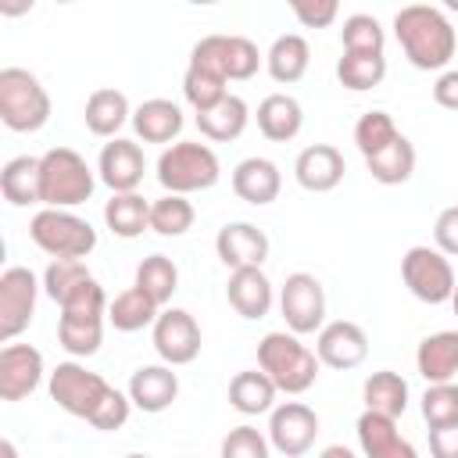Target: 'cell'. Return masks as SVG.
Segmentation results:
<instances>
[{
	"label": "cell",
	"instance_id": "obj_26",
	"mask_svg": "<svg viewBox=\"0 0 458 458\" xmlns=\"http://www.w3.org/2000/svg\"><path fill=\"white\" fill-rule=\"evenodd\" d=\"M254 118H258V132H261L268 143H290V140L304 129V107H301V100L290 97V93H268V97L258 104Z\"/></svg>",
	"mask_w": 458,
	"mask_h": 458
},
{
	"label": "cell",
	"instance_id": "obj_51",
	"mask_svg": "<svg viewBox=\"0 0 458 458\" xmlns=\"http://www.w3.org/2000/svg\"><path fill=\"white\" fill-rule=\"evenodd\" d=\"M315 458H358L351 447H344V444H329V447H322Z\"/></svg>",
	"mask_w": 458,
	"mask_h": 458
},
{
	"label": "cell",
	"instance_id": "obj_55",
	"mask_svg": "<svg viewBox=\"0 0 458 458\" xmlns=\"http://www.w3.org/2000/svg\"><path fill=\"white\" fill-rule=\"evenodd\" d=\"M447 11H458V0H447Z\"/></svg>",
	"mask_w": 458,
	"mask_h": 458
},
{
	"label": "cell",
	"instance_id": "obj_9",
	"mask_svg": "<svg viewBox=\"0 0 458 458\" xmlns=\"http://www.w3.org/2000/svg\"><path fill=\"white\" fill-rule=\"evenodd\" d=\"M261 61H265V57H261V50H258L254 39H247V36H218V32H215V36H204V39L193 43L186 64L211 68V72H218L225 82H247V79L258 75Z\"/></svg>",
	"mask_w": 458,
	"mask_h": 458
},
{
	"label": "cell",
	"instance_id": "obj_16",
	"mask_svg": "<svg viewBox=\"0 0 458 458\" xmlns=\"http://www.w3.org/2000/svg\"><path fill=\"white\" fill-rule=\"evenodd\" d=\"M315 354L326 369H336V372H347V369H358L365 358H369V336L358 322L351 318H336V322H326L315 336Z\"/></svg>",
	"mask_w": 458,
	"mask_h": 458
},
{
	"label": "cell",
	"instance_id": "obj_23",
	"mask_svg": "<svg viewBox=\"0 0 458 458\" xmlns=\"http://www.w3.org/2000/svg\"><path fill=\"white\" fill-rule=\"evenodd\" d=\"M283 190V172L276 161L268 157H243L236 168H233V193L243 200V204H254V208H265L279 197Z\"/></svg>",
	"mask_w": 458,
	"mask_h": 458
},
{
	"label": "cell",
	"instance_id": "obj_24",
	"mask_svg": "<svg viewBox=\"0 0 458 458\" xmlns=\"http://www.w3.org/2000/svg\"><path fill=\"white\" fill-rule=\"evenodd\" d=\"M415 369L426 383H454L458 376V329H440L419 340Z\"/></svg>",
	"mask_w": 458,
	"mask_h": 458
},
{
	"label": "cell",
	"instance_id": "obj_8",
	"mask_svg": "<svg viewBox=\"0 0 458 458\" xmlns=\"http://www.w3.org/2000/svg\"><path fill=\"white\" fill-rule=\"evenodd\" d=\"M401 279L408 293L422 304H451V293L458 286V276L451 268V258L440 254L437 247L415 243L401 258Z\"/></svg>",
	"mask_w": 458,
	"mask_h": 458
},
{
	"label": "cell",
	"instance_id": "obj_22",
	"mask_svg": "<svg viewBox=\"0 0 458 458\" xmlns=\"http://www.w3.org/2000/svg\"><path fill=\"white\" fill-rule=\"evenodd\" d=\"M132 132H136V140H143V143H179V132H182V125H186V118H182V107L175 104V100H168V97H150V100H143L140 107H132Z\"/></svg>",
	"mask_w": 458,
	"mask_h": 458
},
{
	"label": "cell",
	"instance_id": "obj_35",
	"mask_svg": "<svg viewBox=\"0 0 458 458\" xmlns=\"http://www.w3.org/2000/svg\"><path fill=\"white\" fill-rule=\"evenodd\" d=\"M132 286L143 290L157 308H165L172 301V293L179 290V265L165 254H150L136 265V276H132Z\"/></svg>",
	"mask_w": 458,
	"mask_h": 458
},
{
	"label": "cell",
	"instance_id": "obj_44",
	"mask_svg": "<svg viewBox=\"0 0 458 458\" xmlns=\"http://www.w3.org/2000/svg\"><path fill=\"white\" fill-rule=\"evenodd\" d=\"M268 454H272L268 433H261L258 426H247V422L233 426L218 447V458H268Z\"/></svg>",
	"mask_w": 458,
	"mask_h": 458
},
{
	"label": "cell",
	"instance_id": "obj_37",
	"mask_svg": "<svg viewBox=\"0 0 458 458\" xmlns=\"http://www.w3.org/2000/svg\"><path fill=\"white\" fill-rule=\"evenodd\" d=\"M336 79L351 93L376 89L386 79V57L383 54H340L336 61Z\"/></svg>",
	"mask_w": 458,
	"mask_h": 458
},
{
	"label": "cell",
	"instance_id": "obj_41",
	"mask_svg": "<svg viewBox=\"0 0 458 458\" xmlns=\"http://www.w3.org/2000/svg\"><path fill=\"white\" fill-rule=\"evenodd\" d=\"M344 54H383L386 50V29L372 14H351L340 29Z\"/></svg>",
	"mask_w": 458,
	"mask_h": 458
},
{
	"label": "cell",
	"instance_id": "obj_11",
	"mask_svg": "<svg viewBox=\"0 0 458 458\" xmlns=\"http://www.w3.org/2000/svg\"><path fill=\"white\" fill-rule=\"evenodd\" d=\"M279 315L290 333L308 336L326 326V290L311 272H290L279 286Z\"/></svg>",
	"mask_w": 458,
	"mask_h": 458
},
{
	"label": "cell",
	"instance_id": "obj_32",
	"mask_svg": "<svg viewBox=\"0 0 458 458\" xmlns=\"http://www.w3.org/2000/svg\"><path fill=\"white\" fill-rule=\"evenodd\" d=\"M104 225L118 240L143 236V229H150V200L143 193H111L104 204Z\"/></svg>",
	"mask_w": 458,
	"mask_h": 458
},
{
	"label": "cell",
	"instance_id": "obj_45",
	"mask_svg": "<svg viewBox=\"0 0 458 458\" xmlns=\"http://www.w3.org/2000/svg\"><path fill=\"white\" fill-rule=\"evenodd\" d=\"M129 415H132V401H129V394L111 386V390H107V397L100 401V408L93 411L89 426H93V429H100V433H114V429H122V426L129 422Z\"/></svg>",
	"mask_w": 458,
	"mask_h": 458
},
{
	"label": "cell",
	"instance_id": "obj_15",
	"mask_svg": "<svg viewBox=\"0 0 458 458\" xmlns=\"http://www.w3.org/2000/svg\"><path fill=\"white\" fill-rule=\"evenodd\" d=\"M143 172H147V157H143V150H140L136 140L114 136L111 143L100 147L97 179H100L111 193H136L140 182H143Z\"/></svg>",
	"mask_w": 458,
	"mask_h": 458
},
{
	"label": "cell",
	"instance_id": "obj_50",
	"mask_svg": "<svg viewBox=\"0 0 458 458\" xmlns=\"http://www.w3.org/2000/svg\"><path fill=\"white\" fill-rule=\"evenodd\" d=\"M369 458H419V451H415V444L411 440H394L390 447H383V451H376V454H369Z\"/></svg>",
	"mask_w": 458,
	"mask_h": 458
},
{
	"label": "cell",
	"instance_id": "obj_14",
	"mask_svg": "<svg viewBox=\"0 0 458 458\" xmlns=\"http://www.w3.org/2000/svg\"><path fill=\"white\" fill-rule=\"evenodd\" d=\"M318 415L304 401H283L268 411V444L283 458H301L315 447Z\"/></svg>",
	"mask_w": 458,
	"mask_h": 458
},
{
	"label": "cell",
	"instance_id": "obj_12",
	"mask_svg": "<svg viewBox=\"0 0 458 458\" xmlns=\"http://www.w3.org/2000/svg\"><path fill=\"white\" fill-rule=\"evenodd\" d=\"M39 290H43V283L25 265H11L0 272V340L4 344H14V336H21L29 329V322L36 315Z\"/></svg>",
	"mask_w": 458,
	"mask_h": 458
},
{
	"label": "cell",
	"instance_id": "obj_4",
	"mask_svg": "<svg viewBox=\"0 0 458 458\" xmlns=\"http://www.w3.org/2000/svg\"><path fill=\"white\" fill-rule=\"evenodd\" d=\"M154 175H157V182H161L165 193L190 197V193L211 190L222 179V161H218V154L208 143H200V140H179V143H172V147L161 150Z\"/></svg>",
	"mask_w": 458,
	"mask_h": 458
},
{
	"label": "cell",
	"instance_id": "obj_20",
	"mask_svg": "<svg viewBox=\"0 0 458 458\" xmlns=\"http://www.w3.org/2000/svg\"><path fill=\"white\" fill-rule=\"evenodd\" d=\"M344 172H347L344 154L333 143H311L293 161V179L308 193H329V190H336L344 182Z\"/></svg>",
	"mask_w": 458,
	"mask_h": 458
},
{
	"label": "cell",
	"instance_id": "obj_27",
	"mask_svg": "<svg viewBox=\"0 0 458 458\" xmlns=\"http://www.w3.org/2000/svg\"><path fill=\"white\" fill-rule=\"evenodd\" d=\"M308 64H311V47H308V39L301 32L276 36L272 47H268V54H265V68H268L272 82H279V86L301 82L304 72H308Z\"/></svg>",
	"mask_w": 458,
	"mask_h": 458
},
{
	"label": "cell",
	"instance_id": "obj_13",
	"mask_svg": "<svg viewBox=\"0 0 458 458\" xmlns=\"http://www.w3.org/2000/svg\"><path fill=\"white\" fill-rule=\"evenodd\" d=\"M150 340H154L157 358L165 365H172V369L197 361V354L204 347L200 326H197V318L186 308H165L157 315V322L150 326Z\"/></svg>",
	"mask_w": 458,
	"mask_h": 458
},
{
	"label": "cell",
	"instance_id": "obj_17",
	"mask_svg": "<svg viewBox=\"0 0 458 458\" xmlns=\"http://www.w3.org/2000/svg\"><path fill=\"white\" fill-rule=\"evenodd\" d=\"M47 376L43 351L32 344H4L0 351V401L29 397Z\"/></svg>",
	"mask_w": 458,
	"mask_h": 458
},
{
	"label": "cell",
	"instance_id": "obj_25",
	"mask_svg": "<svg viewBox=\"0 0 458 458\" xmlns=\"http://www.w3.org/2000/svg\"><path fill=\"white\" fill-rule=\"evenodd\" d=\"M82 122L93 136L100 140H114L122 132L125 122H132V107H129V97L114 86H100L86 97V107H82Z\"/></svg>",
	"mask_w": 458,
	"mask_h": 458
},
{
	"label": "cell",
	"instance_id": "obj_28",
	"mask_svg": "<svg viewBox=\"0 0 458 458\" xmlns=\"http://www.w3.org/2000/svg\"><path fill=\"white\" fill-rule=\"evenodd\" d=\"M0 193L11 208L43 204V182H39V157L18 154L0 168Z\"/></svg>",
	"mask_w": 458,
	"mask_h": 458
},
{
	"label": "cell",
	"instance_id": "obj_21",
	"mask_svg": "<svg viewBox=\"0 0 458 458\" xmlns=\"http://www.w3.org/2000/svg\"><path fill=\"white\" fill-rule=\"evenodd\" d=\"M225 301L229 308L240 315V318H265L276 304V286L272 279L261 272V268H236L229 272V283H225Z\"/></svg>",
	"mask_w": 458,
	"mask_h": 458
},
{
	"label": "cell",
	"instance_id": "obj_33",
	"mask_svg": "<svg viewBox=\"0 0 458 458\" xmlns=\"http://www.w3.org/2000/svg\"><path fill=\"white\" fill-rule=\"evenodd\" d=\"M161 311H165V308H157L143 290L129 286V290H122V293L111 297V304H107V322H111L118 333H140V329L154 326Z\"/></svg>",
	"mask_w": 458,
	"mask_h": 458
},
{
	"label": "cell",
	"instance_id": "obj_3",
	"mask_svg": "<svg viewBox=\"0 0 458 458\" xmlns=\"http://www.w3.org/2000/svg\"><path fill=\"white\" fill-rule=\"evenodd\" d=\"M107 293L97 279H86L57 315V344L72 358H89L104 344V322H107Z\"/></svg>",
	"mask_w": 458,
	"mask_h": 458
},
{
	"label": "cell",
	"instance_id": "obj_10",
	"mask_svg": "<svg viewBox=\"0 0 458 458\" xmlns=\"http://www.w3.org/2000/svg\"><path fill=\"white\" fill-rule=\"evenodd\" d=\"M47 390H50V401L61 411L89 422L93 411L100 408V401L107 397L111 383L100 372H89L82 361H57V369L47 379Z\"/></svg>",
	"mask_w": 458,
	"mask_h": 458
},
{
	"label": "cell",
	"instance_id": "obj_38",
	"mask_svg": "<svg viewBox=\"0 0 458 458\" xmlns=\"http://www.w3.org/2000/svg\"><path fill=\"white\" fill-rule=\"evenodd\" d=\"M197 222V211L186 197L179 193H161L157 200H150V229L157 236H186Z\"/></svg>",
	"mask_w": 458,
	"mask_h": 458
},
{
	"label": "cell",
	"instance_id": "obj_2",
	"mask_svg": "<svg viewBox=\"0 0 458 458\" xmlns=\"http://www.w3.org/2000/svg\"><path fill=\"white\" fill-rule=\"evenodd\" d=\"M258 369L276 383L279 394H308L318 379V354L290 329H276L265 333L258 340Z\"/></svg>",
	"mask_w": 458,
	"mask_h": 458
},
{
	"label": "cell",
	"instance_id": "obj_6",
	"mask_svg": "<svg viewBox=\"0 0 458 458\" xmlns=\"http://www.w3.org/2000/svg\"><path fill=\"white\" fill-rule=\"evenodd\" d=\"M50 111V93L29 68H0V122L11 132H39Z\"/></svg>",
	"mask_w": 458,
	"mask_h": 458
},
{
	"label": "cell",
	"instance_id": "obj_30",
	"mask_svg": "<svg viewBox=\"0 0 458 458\" xmlns=\"http://www.w3.org/2000/svg\"><path fill=\"white\" fill-rule=\"evenodd\" d=\"M276 383L261 372V369H243L229 379V404L240 415H268L276 408Z\"/></svg>",
	"mask_w": 458,
	"mask_h": 458
},
{
	"label": "cell",
	"instance_id": "obj_1",
	"mask_svg": "<svg viewBox=\"0 0 458 458\" xmlns=\"http://www.w3.org/2000/svg\"><path fill=\"white\" fill-rule=\"evenodd\" d=\"M394 36L419 72H447L451 57L458 54V32L440 7L408 4L394 14Z\"/></svg>",
	"mask_w": 458,
	"mask_h": 458
},
{
	"label": "cell",
	"instance_id": "obj_53",
	"mask_svg": "<svg viewBox=\"0 0 458 458\" xmlns=\"http://www.w3.org/2000/svg\"><path fill=\"white\" fill-rule=\"evenodd\" d=\"M32 4H0V11L4 14H21V11H29Z\"/></svg>",
	"mask_w": 458,
	"mask_h": 458
},
{
	"label": "cell",
	"instance_id": "obj_31",
	"mask_svg": "<svg viewBox=\"0 0 458 458\" xmlns=\"http://www.w3.org/2000/svg\"><path fill=\"white\" fill-rule=\"evenodd\" d=\"M408 379L394 369H379L372 372L365 383H361V401H365V411H379V415H390V419H401L404 408H408Z\"/></svg>",
	"mask_w": 458,
	"mask_h": 458
},
{
	"label": "cell",
	"instance_id": "obj_19",
	"mask_svg": "<svg viewBox=\"0 0 458 458\" xmlns=\"http://www.w3.org/2000/svg\"><path fill=\"white\" fill-rule=\"evenodd\" d=\"M132 408L147 411V415H161L175 404L179 397V372H172V365H140L132 376H129V386H125Z\"/></svg>",
	"mask_w": 458,
	"mask_h": 458
},
{
	"label": "cell",
	"instance_id": "obj_7",
	"mask_svg": "<svg viewBox=\"0 0 458 458\" xmlns=\"http://www.w3.org/2000/svg\"><path fill=\"white\" fill-rule=\"evenodd\" d=\"M29 236L50 258H79L82 261L97 247V229L82 215L64 211V208H39L29 222Z\"/></svg>",
	"mask_w": 458,
	"mask_h": 458
},
{
	"label": "cell",
	"instance_id": "obj_18",
	"mask_svg": "<svg viewBox=\"0 0 458 458\" xmlns=\"http://www.w3.org/2000/svg\"><path fill=\"white\" fill-rule=\"evenodd\" d=\"M215 254L229 272L261 268L268 258V236L254 222H225L215 236Z\"/></svg>",
	"mask_w": 458,
	"mask_h": 458
},
{
	"label": "cell",
	"instance_id": "obj_5",
	"mask_svg": "<svg viewBox=\"0 0 458 458\" xmlns=\"http://www.w3.org/2000/svg\"><path fill=\"white\" fill-rule=\"evenodd\" d=\"M39 182H43V208H79L97 190V172L86 157L72 147H50L39 157Z\"/></svg>",
	"mask_w": 458,
	"mask_h": 458
},
{
	"label": "cell",
	"instance_id": "obj_52",
	"mask_svg": "<svg viewBox=\"0 0 458 458\" xmlns=\"http://www.w3.org/2000/svg\"><path fill=\"white\" fill-rule=\"evenodd\" d=\"M0 454H4V458H18V447H14V440H7V437H4V440H0Z\"/></svg>",
	"mask_w": 458,
	"mask_h": 458
},
{
	"label": "cell",
	"instance_id": "obj_39",
	"mask_svg": "<svg viewBox=\"0 0 458 458\" xmlns=\"http://www.w3.org/2000/svg\"><path fill=\"white\" fill-rule=\"evenodd\" d=\"M404 132L397 129L394 114L390 111H365L358 122H354V147L361 150V157H372L379 150H386L390 143H397Z\"/></svg>",
	"mask_w": 458,
	"mask_h": 458
},
{
	"label": "cell",
	"instance_id": "obj_56",
	"mask_svg": "<svg viewBox=\"0 0 458 458\" xmlns=\"http://www.w3.org/2000/svg\"><path fill=\"white\" fill-rule=\"evenodd\" d=\"M125 458H147V454H125Z\"/></svg>",
	"mask_w": 458,
	"mask_h": 458
},
{
	"label": "cell",
	"instance_id": "obj_36",
	"mask_svg": "<svg viewBox=\"0 0 458 458\" xmlns=\"http://www.w3.org/2000/svg\"><path fill=\"white\" fill-rule=\"evenodd\" d=\"M182 97L193 107V114H204V111H211L215 104H222L229 97V82L218 72H211V68L186 64V72H182Z\"/></svg>",
	"mask_w": 458,
	"mask_h": 458
},
{
	"label": "cell",
	"instance_id": "obj_42",
	"mask_svg": "<svg viewBox=\"0 0 458 458\" xmlns=\"http://www.w3.org/2000/svg\"><path fill=\"white\" fill-rule=\"evenodd\" d=\"M419 408L429 429L458 422V383H429Z\"/></svg>",
	"mask_w": 458,
	"mask_h": 458
},
{
	"label": "cell",
	"instance_id": "obj_40",
	"mask_svg": "<svg viewBox=\"0 0 458 458\" xmlns=\"http://www.w3.org/2000/svg\"><path fill=\"white\" fill-rule=\"evenodd\" d=\"M86 279H93L86 261H79V258H50V265L43 268V293L61 308Z\"/></svg>",
	"mask_w": 458,
	"mask_h": 458
},
{
	"label": "cell",
	"instance_id": "obj_43",
	"mask_svg": "<svg viewBox=\"0 0 458 458\" xmlns=\"http://www.w3.org/2000/svg\"><path fill=\"white\" fill-rule=\"evenodd\" d=\"M354 433H358V447H361L365 458L376 454V451H383V447H390L394 440H401V433H397V419L379 415V411H361Z\"/></svg>",
	"mask_w": 458,
	"mask_h": 458
},
{
	"label": "cell",
	"instance_id": "obj_46",
	"mask_svg": "<svg viewBox=\"0 0 458 458\" xmlns=\"http://www.w3.org/2000/svg\"><path fill=\"white\" fill-rule=\"evenodd\" d=\"M290 11L304 29H329L340 14V4L336 0H293Z\"/></svg>",
	"mask_w": 458,
	"mask_h": 458
},
{
	"label": "cell",
	"instance_id": "obj_29",
	"mask_svg": "<svg viewBox=\"0 0 458 458\" xmlns=\"http://www.w3.org/2000/svg\"><path fill=\"white\" fill-rule=\"evenodd\" d=\"M247 125H250V107H247V100L236 97V93H229V97H225L222 104H215L211 111L197 114V129H200V136L211 140V143H233V140H240V136L247 132Z\"/></svg>",
	"mask_w": 458,
	"mask_h": 458
},
{
	"label": "cell",
	"instance_id": "obj_49",
	"mask_svg": "<svg viewBox=\"0 0 458 458\" xmlns=\"http://www.w3.org/2000/svg\"><path fill=\"white\" fill-rule=\"evenodd\" d=\"M429 454L433 458H458V422L429 429Z\"/></svg>",
	"mask_w": 458,
	"mask_h": 458
},
{
	"label": "cell",
	"instance_id": "obj_54",
	"mask_svg": "<svg viewBox=\"0 0 458 458\" xmlns=\"http://www.w3.org/2000/svg\"><path fill=\"white\" fill-rule=\"evenodd\" d=\"M451 308H454V315H458V286H454V293H451Z\"/></svg>",
	"mask_w": 458,
	"mask_h": 458
},
{
	"label": "cell",
	"instance_id": "obj_48",
	"mask_svg": "<svg viewBox=\"0 0 458 458\" xmlns=\"http://www.w3.org/2000/svg\"><path fill=\"white\" fill-rule=\"evenodd\" d=\"M433 100L444 111H458V68H447L433 82Z\"/></svg>",
	"mask_w": 458,
	"mask_h": 458
},
{
	"label": "cell",
	"instance_id": "obj_34",
	"mask_svg": "<svg viewBox=\"0 0 458 458\" xmlns=\"http://www.w3.org/2000/svg\"><path fill=\"white\" fill-rule=\"evenodd\" d=\"M415 161H419V157H415V143H411L408 136H401V140L390 143L386 150L365 157V168H369V175H372L379 186H401V182L411 179Z\"/></svg>",
	"mask_w": 458,
	"mask_h": 458
},
{
	"label": "cell",
	"instance_id": "obj_47",
	"mask_svg": "<svg viewBox=\"0 0 458 458\" xmlns=\"http://www.w3.org/2000/svg\"><path fill=\"white\" fill-rule=\"evenodd\" d=\"M433 243H437L440 254L458 258V204H451V208H444L437 215V222H433Z\"/></svg>",
	"mask_w": 458,
	"mask_h": 458
}]
</instances>
